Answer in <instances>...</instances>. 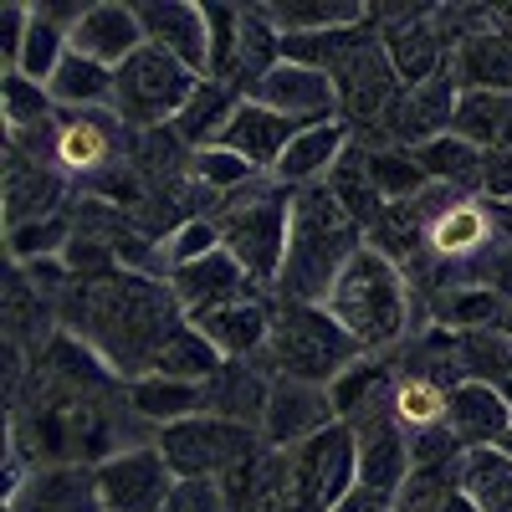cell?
Masks as SVG:
<instances>
[{
	"mask_svg": "<svg viewBox=\"0 0 512 512\" xmlns=\"http://www.w3.org/2000/svg\"><path fill=\"white\" fill-rule=\"evenodd\" d=\"M359 246H364V231L349 210L338 205L328 180L308 185V190H292V236H287V262H282L272 303L323 308L338 272L354 262Z\"/></svg>",
	"mask_w": 512,
	"mask_h": 512,
	"instance_id": "1",
	"label": "cell"
},
{
	"mask_svg": "<svg viewBox=\"0 0 512 512\" xmlns=\"http://www.w3.org/2000/svg\"><path fill=\"white\" fill-rule=\"evenodd\" d=\"M344 333L364 354H395L410 344V333L420 323V308H415V292H410V277L405 267H395L390 256H379L369 241L354 251V262L338 272L328 303H323Z\"/></svg>",
	"mask_w": 512,
	"mask_h": 512,
	"instance_id": "2",
	"label": "cell"
},
{
	"mask_svg": "<svg viewBox=\"0 0 512 512\" xmlns=\"http://www.w3.org/2000/svg\"><path fill=\"white\" fill-rule=\"evenodd\" d=\"M216 226H221V246L241 262V272L272 297L287 262V236H292V190H282L272 175H256L246 190L216 205Z\"/></svg>",
	"mask_w": 512,
	"mask_h": 512,
	"instance_id": "3",
	"label": "cell"
},
{
	"mask_svg": "<svg viewBox=\"0 0 512 512\" xmlns=\"http://www.w3.org/2000/svg\"><path fill=\"white\" fill-rule=\"evenodd\" d=\"M256 359L277 379H303V384H323L328 390L354 359H364V349L344 333V323L328 308L272 303V333H267V349Z\"/></svg>",
	"mask_w": 512,
	"mask_h": 512,
	"instance_id": "4",
	"label": "cell"
},
{
	"mask_svg": "<svg viewBox=\"0 0 512 512\" xmlns=\"http://www.w3.org/2000/svg\"><path fill=\"white\" fill-rule=\"evenodd\" d=\"M200 88V72H190L180 57H169L159 47H139L118 67V88H113V113L144 134V128H169L185 103Z\"/></svg>",
	"mask_w": 512,
	"mask_h": 512,
	"instance_id": "5",
	"label": "cell"
},
{
	"mask_svg": "<svg viewBox=\"0 0 512 512\" xmlns=\"http://www.w3.org/2000/svg\"><path fill=\"white\" fill-rule=\"evenodd\" d=\"M154 446L164 451L169 472H175L180 482H221L226 472H236V466H246L256 451H262V436L200 410L180 425H164Z\"/></svg>",
	"mask_w": 512,
	"mask_h": 512,
	"instance_id": "6",
	"label": "cell"
},
{
	"mask_svg": "<svg viewBox=\"0 0 512 512\" xmlns=\"http://www.w3.org/2000/svg\"><path fill=\"white\" fill-rule=\"evenodd\" d=\"M134 139L139 134L113 108H88V113L57 108V169L77 185L108 175L113 164H128L134 159Z\"/></svg>",
	"mask_w": 512,
	"mask_h": 512,
	"instance_id": "7",
	"label": "cell"
},
{
	"mask_svg": "<svg viewBox=\"0 0 512 512\" xmlns=\"http://www.w3.org/2000/svg\"><path fill=\"white\" fill-rule=\"evenodd\" d=\"M328 77L338 88V118H344L354 134H374V128L384 123V113H390L405 93V82L395 77L390 57H384V47H379V31H369Z\"/></svg>",
	"mask_w": 512,
	"mask_h": 512,
	"instance_id": "8",
	"label": "cell"
},
{
	"mask_svg": "<svg viewBox=\"0 0 512 512\" xmlns=\"http://www.w3.org/2000/svg\"><path fill=\"white\" fill-rule=\"evenodd\" d=\"M374 31L405 88H420L451 67L446 41L431 26V6H374Z\"/></svg>",
	"mask_w": 512,
	"mask_h": 512,
	"instance_id": "9",
	"label": "cell"
},
{
	"mask_svg": "<svg viewBox=\"0 0 512 512\" xmlns=\"http://www.w3.org/2000/svg\"><path fill=\"white\" fill-rule=\"evenodd\" d=\"M98 472V492H103V512H159L169 502V492L180 487V477L169 472V461L159 446H128L118 456H108Z\"/></svg>",
	"mask_w": 512,
	"mask_h": 512,
	"instance_id": "10",
	"label": "cell"
},
{
	"mask_svg": "<svg viewBox=\"0 0 512 512\" xmlns=\"http://www.w3.org/2000/svg\"><path fill=\"white\" fill-rule=\"evenodd\" d=\"M354 436H359V487L374 497H400L415 461H410V436L405 425L395 420L390 405H374L369 415L354 420Z\"/></svg>",
	"mask_w": 512,
	"mask_h": 512,
	"instance_id": "11",
	"label": "cell"
},
{
	"mask_svg": "<svg viewBox=\"0 0 512 512\" xmlns=\"http://www.w3.org/2000/svg\"><path fill=\"white\" fill-rule=\"evenodd\" d=\"M338 420L333 395L323 384H303V379H272V400L262 415V446L267 451H297L303 441H313L318 431Z\"/></svg>",
	"mask_w": 512,
	"mask_h": 512,
	"instance_id": "12",
	"label": "cell"
},
{
	"mask_svg": "<svg viewBox=\"0 0 512 512\" xmlns=\"http://www.w3.org/2000/svg\"><path fill=\"white\" fill-rule=\"evenodd\" d=\"M246 98L272 108V113H282V118H292L297 128H313V123H333L338 118L333 77L318 72V67H297V62H277Z\"/></svg>",
	"mask_w": 512,
	"mask_h": 512,
	"instance_id": "13",
	"label": "cell"
},
{
	"mask_svg": "<svg viewBox=\"0 0 512 512\" xmlns=\"http://www.w3.org/2000/svg\"><path fill=\"white\" fill-rule=\"evenodd\" d=\"M72 180L62 175L57 164H36L21 154H6V195H0V216H6V231L47 221L72 210Z\"/></svg>",
	"mask_w": 512,
	"mask_h": 512,
	"instance_id": "14",
	"label": "cell"
},
{
	"mask_svg": "<svg viewBox=\"0 0 512 512\" xmlns=\"http://www.w3.org/2000/svg\"><path fill=\"white\" fill-rule=\"evenodd\" d=\"M164 282H169V292H175V303L185 308V318L210 313V308H226V303H241V297H267L262 287L241 272V262H236L226 246L200 256V262H190V267H175Z\"/></svg>",
	"mask_w": 512,
	"mask_h": 512,
	"instance_id": "15",
	"label": "cell"
},
{
	"mask_svg": "<svg viewBox=\"0 0 512 512\" xmlns=\"http://www.w3.org/2000/svg\"><path fill=\"white\" fill-rule=\"evenodd\" d=\"M272 369L262 359H226L216 374H210L205 390V415H221L231 425H246V431H262V415L272 400Z\"/></svg>",
	"mask_w": 512,
	"mask_h": 512,
	"instance_id": "16",
	"label": "cell"
},
{
	"mask_svg": "<svg viewBox=\"0 0 512 512\" xmlns=\"http://www.w3.org/2000/svg\"><path fill=\"white\" fill-rule=\"evenodd\" d=\"M139 26L149 47L180 57L190 72L205 77V62H210L205 6H195V0H139Z\"/></svg>",
	"mask_w": 512,
	"mask_h": 512,
	"instance_id": "17",
	"label": "cell"
},
{
	"mask_svg": "<svg viewBox=\"0 0 512 512\" xmlns=\"http://www.w3.org/2000/svg\"><path fill=\"white\" fill-rule=\"evenodd\" d=\"M6 512H103L98 472L93 466H31V477L21 482L16 497H6Z\"/></svg>",
	"mask_w": 512,
	"mask_h": 512,
	"instance_id": "18",
	"label": "cell"
},
{
	"mask_svg": "<svg viewBox=\"0 0 512 512\" xmlns=\"http://www.w3.org/2000/svg\"><path fill=\"white\" fill-rule=\"evenodd\" d=\"M139 47H149L144 26H139V6H123V0H88V11H82V21L72 31V52L118 72Z\"/></svg>",
	"mask_w": 512,
	"mask_h": 512,
	"instance_id": "19",
	"label": "cell"
},
{
	"mask_svg": "<svg viewBox=\"0 0 512 512\" xmlns=\"http://www.w3.org/2000/svg\"><path fill=\"white\" fill-rule=\"evenodd\" d=\"M349 144H354V128L344 123V118H333V123H313V128H303L292 144H287V154L277 159V169H272V180L282 185V190H308V185H323L328 175H333V164L349 154Z\"/></svg>",
	"mask_w": 512,
	"mask_h": 512,
	"instance_id": "20",
	"label": "cell"
},
{
	"mask_svg": "<svg viewBox=\"0 0 512 512\" xmlns=\"http://www.w3.org/2000/svg\"><path fill=\"white\" fill-rule=\"evenodd\" d=\"M446 431L461 441V451L502 446V436L512 431V410L497 395V384L461 379L456 390H451V400H446Z\"/></svg>",
	"mask_w": 512,
	"mask_h": 512,
	"instance_id": "21",
	"label": "cell"
},
{
	"mask_svg": "<svg viewBox=\"0 0 512 512\" xmlns=\"http://www.w3.org/2000/svg\"><path fill=\"white\" fill-rule=\"evenodd\" d=\"M297 134H303V128H297L292 118H282V113H272V108H262V103L241 98L236 118L226 123V134H221V149L241 154L256 175H272L277 159L287 154V144H292Z\"/></svg>",
	"mask_w": 512,
	"mask_h": 512,
	"instance_id": "22",
	"label": "cell"
},
{
	"mask_svg": "<svg viewBox=\"0 0 512 512\" xmlns=\"http://www.w3.org/2000/svg\"><path fill=\"white\" fill-rule=\"evenodd\" d=\"M190 323L221 349V359H256L272 333V297H241V303L195 313Z\"/></svg>",
	"mask_w": 512,
	"mask_h": 512,
	"instance_id": "23",
	"label": "cell"
},
{
	"mask_svg": "<svg viewBox=\"0 0 512 512\" xmlns=\"http://www.w3.org/2000/svg\"><path fill=\"white\" fill-rule=\"evenodd\" d=\"M497 246V226H492V205L482 195L456 200L446 216L431 226V256H441L446 267H466L477 262L482 251Z\"/></svg>",
	"mask_w": 512,
	"mask_h": 512,
	"instance_id": "24",
	"label": "cell"
},
{
	"mask_svg": "<svg viewBox=\"0 0 512 512\" xmlns=\"http://www.w3.org/2000/svg\"><path fill=\"white\" fill-rule=\"evenodd\" d=\"M451 77L461 93H512V31L497 21L492 31L461 41L451 52Z\"/></svg>",
	"mask_w": 512,
	"mask_h": 512,
	"instance_id": "25",
	"label": "cell"
},
{
	"mask_svg": "<svg viewBox=\"0 0 512 512\" xmlns=\"http://www.w3.org/2000/svg\"><path fill=\"white\" fill-rule=\"evenodd\" d=\"M128 410H134L139 420H149L154 431H164V425H180L190 415L205 410V390L200 384H185V379H169V374H139L128 379Z\"/></svg>",
	"mask_w": 512,
	"mask_h": 512,
	"instance_id": "26",
	"label": "cell"
},
{
	"mask_svg": "<svg viewBox=\"0 0 512 512\" xmlns=\"http://www.w3.org/2000/svg\"><path fill=\"white\" fill-rule=\"evenodd\" d=\"M262 16H267L282 36H323V31L364 26L374 11L359 6V0H267Z\"/></svg>",
	"mask_w": 512,
	"mask_h": 512,
	"instance_id": "27",
	"label": "cell"
},
{
	"mask_svg": "<svg viewBox=\"0 0 512 512\" xmlns=\"http://www.w3.org/2000/svg\"><path fill=\"white\" fill-rule=\"evenodd\" d=\"M236 108H241V93L231 88V82L200 77L195 98L185 103V113L169 123V128H175L190 149H210V144H221V134H226V123L236 118Z\"/></svg>",
	"mask_w": 512,
	"mask_h": 512,
	"instance_id": "28",
	"label": "cell"
},
{
	"mask_svg": "<svg viewBox=\"0 0 512 512\" xmlns=\"http://www.w3.org/2000/svg\"><path fill=\"white\" fill-rule=\"evenodd\" d=\"M113 88H118V72L82 57V52H67L57 77L47 82V93L57 108H72V113H88V108H113Z\"/></svg>",
	"mask_w": 512,
	"mask_h": 512,
	"instance_id": "29",
	"label": "cell"
},
{
	"mask_svg": "<svg viewBox=\"0 0 512 512\" xmlns=\"http://www.w3.org/2000/svg\"><path fill=\"white\" fill-rule=\"evenodd\" d=\"M456 487L472 497L482 512H512V456L502 446L461 451L456 461Z\"/></svg>",
	"mask_w": 512,
	"mask_h": 512,
	"instance_id": "30",
	"label": "cell"
},
{
	"mask_svg": "<svg viewBox=\"0 0 512 512\" xmlns=\"http://www.w3.org/2000/svg\"><path fill=\"white\" fill-rule=\"evenodd\" d=\"M420 169L431 175V185H451L461 195H482V164H487V149L466 144L461 134H441L431 144L415 149Z\"/></svg>",
	"mask_w": 512,
	"mask_h": 512,
	"instance_id": "31",
	"label": "cell"
},
{
	"mask_svg": "<svg viewBox=\"0 0 512 512\" xmlns=\"http://www.w3.org/2000/svg\"><path fill=\"white\" fill-rule=\"evenodd\" d=\"M226 359H221V349L210 344V338L185 318V323H175L169 328V338L159 344V354H154V374H169V379H185V384H205L210 374H216Z\"/></svg>",
	"mask_w": 512,
	"mask_h": 512,
	"instance_id": "32",
	"label": "cell"
},
{
	"mask_svg": "<svg viewBox=\"0 0 512 512\" xmlns=\"http://www.w3.org/2000/svg\"><path fill=\"white\" fill-rule=\"evenodd\" d=\"M446 400H451V390H446L441 379L415 374V369H400L395 395H390V410H395V420L405 425V436H420V431H436V425H446Z\"/></svg>",
	"mask_w": 512,
	"mask_h": 512,
	"instance_id": "33",
	"label": "cell"
},
{
	"mask_svg": "<svg viewBox=\"0 0 512 512\" xmlns=\"http://www.w3.org/2000/svg\"><path fill=\"white\" fill-rule=\"evenodd\" d=\"M328 190L338 195V205L349 210V216L359 221V231L369 236L374 226H379V216L390 205L379 200V190H374V180H369V164H364V144H349V154L333 164V175H328Z\"/></svg>",
	"mask_w": 512,
	"mask_h": 512,
	"instance_id": "34",
	"label": "cell"
},
{
	"mask_svg": "<svg viewBox=\"0 0 512 512\" xmlns=\"http://www.w3.org/2000/svg\"><path fill=\"white\" fill-rule=\"evenodd\" d=\"M507 123H512V93H461L451 134L492 154L507 149Z\"/></svg>",
	"mask_w": 512,
	"mask_h": 512,
	"instance_id": "35",
	"label": "cell"
},
{
	"mask_svg": "<svg viewBox=\"0 0 512 512\" xmlns=\"http://www.w3.org/2000/svg\"><path fill=\"white\" fill-rule=\"evenodd\" d=\"M359 144V139H354ZM364 164H369V180L379 190L384 205H405L415 200L425 185H431V175L420 169L415 149H395V144H384V149H364Z\"/></svg>",
	"mask_w": 512,
	"mask_h": 512,
	"instance_id": "36",
	"label": "cell"
},
{
	"mask_svg": "<svg viewBox=\"0 0 512 512\" xmlns=\"http://www.w3.org/2000/svg\"><path fill=\"white\" fill-rule=\"evenodd\" d=\"M57 118V103L41 82L21 77V72H6L0 77V123H6V139L16 134H31V128L52 123Z\"/></svg>",
	"mask_w": 512,
	"mask_h": 512,
	"instance_id": "37",
	"label": "cell"
},
{
	"mask_svg": "<svg viewBox=\"0 0 512 512\" xmlns=\"http://www.w3.org/2000/svg\"><path fill=\"white\" fill-rule=\"evenodd\" d=\"M205 26H210V62H205V77L231 82V88H236V62H241V26H246V6H221V0H210V6H205Z\"/></svg>",
	"mask_w": 512,
	"mask_h": 512,
	"instance_id": "38",
	"label": "cell"
},
{
	"mask_svg": "<svg viewBox=\"0 0 512 512\" xmlns=\"http://www.w3.org/2000/svg\"><path fill=\"white\" fill-rule=\"evenodd\" d=\"M72 236H77L72 210H62V216H47V221L6 231V256H11V267H26V262H41V256H62L72 246Z\"/></svg>",
	"mask_w": 512,
	"mask_h": 512,
	"instance_id": "39",
	"label": "cell"
},
{
	"mask_svg": "<svg viewBox=\"0 0 512 512\" xmlns=\"http://www.w3.org/2000/svg\"><path fill=\"white\" fill-rule=\"evenodd\" d=\"M190 180H195L200 190H210L216 200H226V195H236V190H246V185L256 180V169H251L241 154H231V149H221V144H210V149H195Z\"/></svg>",
	"mask_w": 512,
	"mask_h": 512,
	"instance_id": "40",
	"label": "cell"
},
{
	"mask_svg": "<svg viewBox=\"0 0 512 512\" xmlns=\"http://www.w3.org/2000/svg\"><path fill=\"white\" fill-rule=\"evenodd\" d=\"M210 251H221V226H216V216H195V221H185L175 236L164 241L169 272H175V267H190V262H200V256H210Z\"/></svg>",
	"mask_w": 512,
	"mask_h": 512,
	"instance_id": "41",
	"label": "cell"
},
{
	"mask_svg": "<svg viewBox=\"0 0 512 512\" xmlns=\"http://www.w3.org/2000/svg\"><path fill=\"white\" fill-rule=\"evenodd\" d=\"M26 31H31V0H0V77L21 67Z\"/></svg>",
	"mask_w": 512,
	"mask_h": 512,
	"instance_id": "42",
	"label": "cell"
},
{
	"mask_svg": "<svg viewBox=\"0 0 512 512\" xmlns=\"http://www.w3.org/2000/svg\"><path fill=\"white\" fill-rule=\"evenodd\" d=\"M482 200L487 205H512V149H492L482 164Z\"/></svg>",
	"mask_w": 512,
	"mask_h": 512,
	"instance_id": "43",
	"label": "cell"
},
{
	"mask_svg": "<svg viewBox=\"0 0 512 512\" xmlns=\"http://www.w3.org/2000/svg\"><path fill=\"white\" fill-rule=\"evenodd\" d=\"M441 512H482V507H477V502H472V497H466V492H461V487H451V492H446V497H441Z\"/></svg>",
	"mask_w": 512,
	"mask_h": 512,
	"instance_id": "44",
	"label": "cell"
},
{
	"mask_svg": "<svg viewBox=\"0 0 512 512\" xmlns=\"http://www.w3.org/2000/svg\"><path fill=\"white\" fill-rule=\"evenodd\" d=\"M497 395H502V400H507V410H512V359H507V374L497 379Z\"/></svg>",
	"mask_w": 512,
	"mask_h": 512,
	"instance_id": "45",
	"label": "cell"
},
{
	"mask_svg": "<svg viewBox=\"0 0 512 512\" xmlns=\"http://www.w3.org/2000/svg\"><path fill=\"white\" fill-rule=\"evenodd\" d=\"M502 451H507V456H512V431H507V436H502Z\"/></svg>",
	"mask_w": 512,
	"mask_h": 512,
	"instance_id": "46",
	"label": "cell"
},
{
	"mask_svg": "<svg viewBox=\"0 0 512 512\" xmlns=\"http://www.w3.org/2000/svg\"><path fill=\"white\" fill-rule=\"evenodd\" d=\"M507 333H512V313H507Z\"/></svg>",
	"mask_w": 512,
	"mask_h": 512,
	"instance_id": "47",
	"label": "cell"
}]
</instances>
